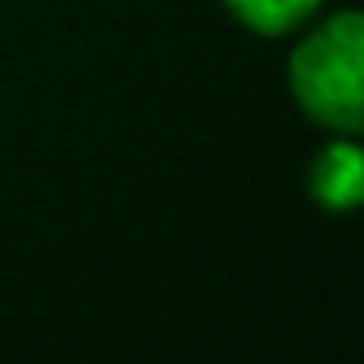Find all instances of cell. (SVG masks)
I'll return each instance as SVG.
<instances>
[{
	"mask_svg": "<svg viewBox=\"0 0 364 364\" xmlns=\"http://www.w3.org/2000/svg\"><path fill=\"white\" fill-rule=\"evenodd\" d=\"M298 95L317 118L333 126H356L360 114V24L337 16L298 51L294 63Z\"/></svg>",
	"mask_w": 364,
	"mask_h": 364,
	"instance_id": "6da1fadb",
	"label": "cell"
},
{
	"mask_svg": "<svg viewBox=\"0 0 364 364\" xmlns=\"http://www.w3.org/2000/svg\"><path fill=\"white\" fill-rule=\"evenodd\" d=\"M314 192L329 208H348L360 192V153L348 141L333 145L321 157V165L314 168Z\"/></svg>",
	"mask_w": 364,
	"mask_h": 364,
	"instance_id": "7a4b0ae2",
	"label": "cell"
},
{
	"mask_svg": "<svg viewBox=\"0 0 364 364\" xmlns=\"http://www.w3.org/2000/svg\"><path fill=\"white\" fill-rule=\"evenodd\" d=\"M317 0H231V9L247 20V24L262 28V32H278L301 20Z\"/></svg>",
	"mask_w": 364,
	"mask_h": 364,
	"instance_id": "3957f363",
	"label": "cell"
}]
</instances>
